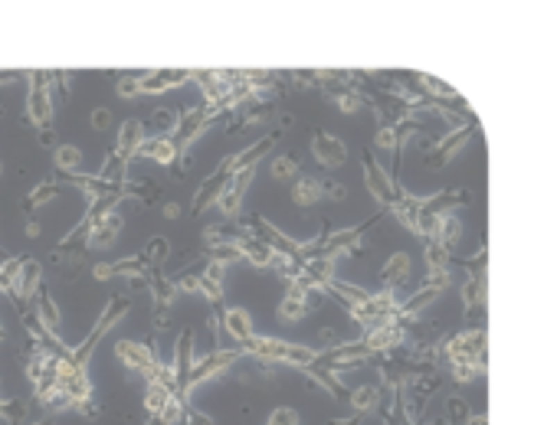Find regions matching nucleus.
I'll return each instance as SVG.
<instances>
[{"label":"nucleus","instance_id":"obj_1","mask_svg":"<svg viewBox=\"0 0 557 425\" xmlns=\"http://www.w3.org/2000/svg\"><path fill=\"white\" fill-rule=\"evenodd\" d=\"M36 318L47 324V327H56L59 324V311H56V301L49 298V291L47 285H40L36 288Z\"/></svg>","mask_w":557,"mask_h":425},{"label":"nucleus","instance_id":"obj_3","mask_svg":"<svg viewBox=\"0 0 557 425\" xmlns=\"http://www.w3.org/2000/svg\"><path fill=\"white\" fill-rule=\"evenodd\" d=\"M30 115H33L36 125H47L49 121V89H36L30 92Z\"/></svg>","mask_w":557,"mask_h":425},{"label":"nucleus","instance_id":"obj_5","mask_svg":"<svg viewBox=\"0 0 557 425\" xmlns=\"http://www.w3.org/2000/svg\"><path fill=\"white\" fill-rule=\"evenodd\" d=\"M56 164L59 167H69V171L72 167H79V150L76 148H59L56 150Z\"/></svg>","mask_w":557,"mask_h":425},{"label":"nucleus","instance_id":"obj_9","mask_svg":"<svg viewBox=\"0 0 557 425\" xmlns=\"http://www.w3.org/2000/svg\"><path fill=\"white\" fill-rule=\"evenodd\" d=\"M3 262H7V259H3V255H0V265H3Z\"/></svg>","mask_w":557,"mask_h":425},{"label":"nucleus","instance_id":"obj_6","mask_svg":"<svg viewBox=\"0 0 557 425\" xmlns=\"http://www.w3.org/2000/svg\"><path fill=\"white\" fill-rule=\"evenodd\" d=\"M56 193V184H40L33 190V196H30V207H40L43 200H49V196Z\"/></svg>","mask_w":557,"mask_h":425},{"label":"nucleus","instance_id":"obj_7","mask_svg":"<svg viewBox=\"0 0 557 425\" xmlns=\"http://www.w3.org/2000/svg\"><path fill=\"white\" fill-rule=\"evenodd\" d=\"M17 79V72H0V85H10Z\"/></svg>","mask_w":557,"mask_h":425},{"label":"nucleus","instance_id":"obj_10","mask_svg":"<svg viewBox=\"0 0 557 425\" xmlns=\"http://www.w3.org/2000/svg\"><path fill=\"white\" fill-rule=\"evenodd\" d=\"M36 425H49V422H36Z\"/></svg>","mask_w":557,"mask_h":425},{"label":"nucleus","instance_id":"obj_4","mask_svg":"<svg viewBox=\"0 0 557 425\" xmlns=\"http://www.w3.org/2000/svg\"><path fill=\"white\" fill-rule=\"evenodd\" d=\"M63 396H66L69 402H82L85 396H89V383H85V376H82V370L72 376V383L66 386V392H63Z\"/></svg>","mask_w":557,"mask_h":425},{"label":"nucleus","instance_id":"obj_8","mask_svg":"<svg viewBox=\"0 0 557 425\" xmlns=\"http://www.w3.org/2000/svg\"><path fill=\"white\" fill-rule=\"evenodd\" d=\"M3 413H7V402H0V415H3Z\"/></svg>","mask_w":557,"mask_h":425},{"label":"nucleus","instance_id":"obj_2","mask_svg":"<svg viewBox=\"0 0 557 425\" xmlns=\"http://www.w3.org/2000/svg\"><path fill=\"white\" fill-rule=\"evenodd\" d=\"M36 281H40V265H36V262H30V259H26V262H24V272H20V278H17V285H13V291H17L20 298H30V295H33L36 288H40V285H36Z\"/></svg>","mask_w":557,"mask_h":425}]
</instances>
